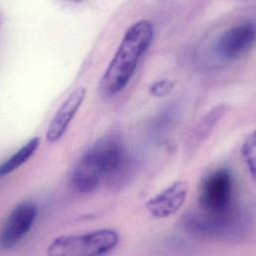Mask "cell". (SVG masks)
I'll return each instance as SVG.
<instances>
[{
	"label": "cell",
	"mask_w": 256,
	"mask_h": 256,
	"mask_svg": "<svg viewBox=\"0 0 256 256\" xmlns=\"http://www.w3.org/2000/svg\"><path fill=\"white\" fill-rule=\"evenodd\" d=\"M38 214V208L32 202L17 204L6 218L0 232V246L10 250L21 242L31 230Z\"/></svg>",
	"instance_id": "4"
},
{
	"label": "cell",
	"mask_w": 256,
	"mask_h": 256,
	"mask_svg": "<svg viewBox=\"0 0 256 256\" xmlns=\"http://www.w3.org/2000/svg\"><path fill=\"white\" fill-rule=\"evenodd\" d=\"M127 164V152L121 138L116 134L105 136L81 156L73 170L71 184L79 194L94 192L105 182H117L124 174Z\"/></svg>",
	"instance_id": "1"
},
{
	"label": "cell",
	"mask_w": 256,
	"mask_h": 256,
	"mask_svg": "<svg viewBox=\"0 0 256 256\" xmlns=\"http://www.w3.org/2000/svg\"><path fill=\"white\" fill-rule=\"evenodd\" d=\"M87 94L85 87L74 89L53 116L46 132V138L49 142H58L66 132L78 110L81 108Z\"/></svg>",
	"instance_id": "7"
},
{
	"label": "cell",
	"mask_w": 256,
	"mask_h": 256,
	"mask_svg": "<svg viewBox=\"0 0 256 256\" xmlns=\"http://www.w3.org/2000/svg\"><path fill=\"white\" fill-rule=\"evenodd\" d=\"M188 188L186 180H178L156 196L150 198L146 204V208L156 218H170L184 204Z\"/></svg>",
	"instance_id": "6"
},
{
	"label": "cell",
	"mask_w": 256,
	"mask_h": 256,
	"mask_svg": "<svg viewBox=\"0 0 256 256\" xmlns=\"http://www.w3.org/2000/svg\"><path fill=\"white\" fill-rule=\"evenodd\" d=\"M116 230H99L85 234L63 236L54 240L48 248V256H104L119 244Z\"/></svg>",
	"instance_id": "3"
},
{
	"label": "cell",
	"mask_w": 256,
	"mask_h": 256,
	"mask_svg": "<svg viewBox=\"0 0 256 256\" xmlns=\"http://www.w3.org/2000/svg\"><path fill=\"white\" fill-rule=\"evenodd\" d=\"M256 134L252 132L244 140L242 146V154L250 176H256Z\"/></svg>",
	"instance_id": "10"
},
{
	"label": "cell",
	"mask_w": 256,
	"mask_h": 256,
	"mask_svg": "<svg viewBox=\"0 0 256 256\" xmlns=\"http://www.w3.org/2000/svg\"><path fill=\"white\" fill-rule=\"evenodd\" d=\"M256 28L254 22L246 21L224 31L218 39L216 48L220 56L228 61L240 60L254 47Z\"/></svg>",
	"instance_id": "5"
},
{
	"label": "cell",
	"mask_w": 256,
	"mask_h": 256,
	"mask_svg": "<svg viewBox=\"0 0 256 256\" xmlns=\"http://www.w3.org/2000/svg\"><path fill=\"white\" fill-rule=\"evenodd\" d=\"M154 39V27L148 20L130 25L100 82V93L111 98L122 92L132 78L136 69Z\"/></svg>",
	"instance_id": "2"
},
{
	"label": "cell",
	"mask_w": 256,
	"mask_h": 256,
	"mask_svg": "<svg viewBox=\"0 0 256 256\" xmlns=\"http://www.w3.org/2000/svg\"><path fill=\"white\" fill-rule=\"evenodd\" d=\"M0 22H1V16H0Z\"/></svg>",
	"instance_id": "12"
},
{
	"label": "cell",
	"mask_w": 256,
	"mask_h": 256,
	"mask_svg": "<svg viewBox=\"0 0 256 256\" xmlns=\"http://www.w3.org/2000/svg\"><path fill=\"white\" fill-rule=\"evenodd\" d=\"M40 146V138L35 136L16 150L10 158L0 164V180L12 174L26 164L35 154Z\"/></svg>",
	"instance_id": "9"
},
{
	"label": "cell",
	"mask_w": 256,
	"mask_h": 256,
	"mask_svg": "<svg viewBox=\"0 0 256 256\" xmlns=\"http://www.w3.org/2000/svg\"><path fill=\"white\" fill-rule=\"evenodd\" d=\"M228 110V106L226 104H220L212 108L208 112L196 125L190 136L188 146H198L200 144L216 127L222 118L226 115Z\"/></svg>",
	"instance_id": "8"
},
{
	"label": "cell",
	"mask_w": 256,
	"mask_h": 256,
	"mask_svg": "<svg viewBox=\"0 0 256 256\" xmlns=\"http://www.w3.org/2000/svg\"><path fill=\"white\" fill-rule=\"evenodd\" d=\"M174 87V81L164 78L152 83V85L150 87V93L156 98H164L172 93Z\"/></svg>",
	"instance_id": "11"
}]
</instances>
